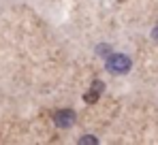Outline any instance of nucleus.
Segmentation results:
<instances>
[{
  "instance_id": "1",
  "label": "nucleus",
  "mask_w": 158,
  "mask_h": 145,
  "mask_svg": "<svg viewBox=\"0 0 158 145\" xmlns=\"http://www.w3.org/2000/svg\"><path fill=\"white\" fill-rule=\"evenodd\" d=\"M107 71L111 72V75H124V72L131 71L132 62L128 56H124V53H113V56H109V60H107Z\"/></svg>"
},
{
  "instance_id": "2",
  "label": "nucleus",
  "mask_w": 158,
  "mask_h": 145,
  "mask_svg": "<svg viewBox=\"0 0 158 145\" xmlns=\"http://www.w3.org/2000/svg\"><path fill=\"white\" fill-rule=\"evenodd\" d=\"M53 124L58 128H71L75 124V113L71 109H58L53 113Z\"/></svg>"
},
{
  "instance_id": "3",
  "label": "nucleus",
  "mask_w": 158,
  "mask_h": 145,
  "mask_svg": "<svg viewBox=\"0 0 158 145\" xmlns=\"http://www.w3.org/2000/svg\"><path fill=\"white\" fill-rule=\"evenodd\" d=\"M103 92H105V83L96 79V81H92V88H90V90L85 92V96H83V100L92 105V102H96V100L101 98V94H103Z\"/></svg>"
},
{
  "instance_id": "4",
  "label": "nucleus",
  "mask_w": 158,
  "mask_h": 145,
  "mask_svg": "<svg viewBox=\"0 0 158 145\" xmlns=\"http://www.w3.org/2000/svg\"><path fill=\"white\" fill-rule=\"evenodd\" d=\"M79 143H81V145H96V143H98V139H96V137H81Z\"/></svg>"
},
{
  "instance_id": "5",
  "label": "nucleus",
  "mask_w": 158,
  "mask_h": 145,
  "mask_svg": "<svg viewBox=\"0 0 158 145\" xmlns=\"http://www.w3.org/2000/svg\"><path fill=\"white\" fill-rule=\"evenodd\" d=\"M98 53H109V47H107V45H101V49H98Z\"/></svg>"
},
{
  "instance_id": "6",
  "label": "nucleus",
  "mask_w": 158,
  "mask_h": 145,
  "mask_svg": "<svg viewBox=\"0 0 158 145\" xmlns=\"http://www.w3.org/2000/svg\"><path fill=\"white\" fill-rule=\"evenodd\" d=\"M152 36H154V41H158V28L154 30V32H152Z\"/></svg>"
}]
</instances>
